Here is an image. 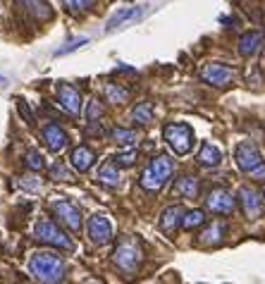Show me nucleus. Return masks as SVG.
Instances as JSON below:
<instances>
[{"instance_id": "obj_1", "label": "nucleus", "mask_w": 265, "mask_h": 284, "mask_svg": "<svg viewBox=\"0 0 265 284\" xmlns=\"http://www.w3.org/2000/svg\"><path fill=\"white\" fill-rule=\"evenodd\" d=\"M29 270L41 284H57L65 277V263L55 253H36V256H31Z\"/></svg>"}, {"instance_id": "obj_2", "label": "nucleus", "mask_w": 265, "mask_h": 284, "mask_svg": "<svg viewBox=\"0 0 265 284\" xmlns=\"http://www.w3.org/2000/svg\"><path fill=\"white\" fill-rule=\"evenodd\" d=\"M234 160H237V167L241 172H246L251 179L265 181V160L261 155V151L256 148V143L251 141L239 143L237 151H234Z\"/></svg>"}, {"instance_id": "obj_3", "label": "nucleus", "mask_w": 265, "mask_h": 284, "mask_svg": "<svg viewBox=\"0 0 265 284\" xmlns=\"http://www.w3.org/2000/svg\"><path fill=\"white\" fill-rule=\"evenodd\" d=\"M172 172H175V162L167 158V155H158V158L151 160V165L143 170L139 184H141L146 191H160V189L170 181Z\"/></svg>"}, {"instance_id": "obj_4", "label": "nucleus", "mask_w": 265, "mask_h": 284, "mask_svg": "<svg viewBox=\"0 0 265 284\" xmlns=\"http://www.w3.org/2000/svg\"><path fill=\"white\" fill-rule=\"evenodd\" d=\"M165 141L170 143V148L175 151L177 155H186L194 146V129L184 122H172L162 129Z\"/></svg>"}, {"instance_id": "obj_5", "label": "nucleus", "mask_w": 265, "mask_h": 284, "mask_svg": "<svg viewBox=\"0 0 265 284\" xmlns=\"http://www.w3.org/2000/svg\"><path fill=\"white\" fill-rule=\"evenodd\" d=\"M34 236L41 244H48V246H55V249H65V251L72 249L70 236L60 230L53 220H41V222H36Z\"/></svg>"}, {"instance_id": "obj_6", "label": "nucleus", "mask_w": 265, "mask_h": 284, "mask_svg": "<svg viewBox=\"0 0 265 284\" xmlns=\"http://www.w3.org/2000/svg\"><path fill=\"white\" fill-rule=\"evenodd\" d=\"M234 77H237L234 67L222 65V62H208V65L201 67V79H203L206 84L215 86V89H225V86H230L232 81H234Z\"/></svg>"}, {"instance_id": "obj_7", "label": "nucleus", "mask_w": 265, "mask_h": 284, "mask_svg": "<svg viewBox=\"0 0 265 284\" xmlns=\"http://www.w3.org/2000/svg\"><path fill=\"white\" fill-rule=\"evenodd\" d=\"M112 263L122 270L124 275H134L139 270V263H141V253L136 249V244L132 241H122L115 253H112Z\"/></svg>"}, {"instance_id": "obj_8", "label": "nucleus", "mask_w": 265, "mask_h": 284, "mask_svg": "<svg viewBox=\"0 0 265 284\" xmlns=\"http://www.w3.org/2000/svg\"><path fill=\"white\" fill-rule=\"evenodd\" d=\"M206 208L215 215H230L234 213L237 203H234V196L227 189H212L208 198H206Z\"/></svg>"}, {"instance_id": "obj_9", "label": "nucleus", "mask_w": 265, "mask_h": 284, "mask_svg": "<svg viewBox=\"0 0 265 284\" xmlns=\"http://www.w3.org/2000/svg\"><path fill=\"white\" fill-rule=\"evenodd\" d=\"M86 230H88L91 241L98 244V246H103V244H107V241L112 239V222L107 220L106 215H93V217L88 220Z\"/></svg>"}, {"instance_id": "obj_10", "label": "nucleus", "mask_w": 265, "mask_h": 284, "mask_svg": "<svg viewBox=\"0 0 265 284\" xmlns=\"http://www.w3.org/2000/svg\"><path fill=\"white\" fill-rule=\"evenodd\" d=\"M51 210H53V213L57 215V220L65 222L72 232L81 230V213L72 206L70 201H55V203H51Z\"/></svg>"}, {"instance_id": "obj_11", "label": "nucleus", "mask_w": 265, "mask_h": 284, "mask_svg": "<svg viewBox=\"0 0 265 284\" xmlns=\"http://www.w3.org/2000/svg\"><path fill=\"white\" fill-rule=\"evenodd\" d=\"M143 17V7H124L120 10L115 17L107 19L106 24V34H112V31H120L124 26H129V24H134V22H139Z\"/></svg>"}, {"instance_id": "obj_12", "label": "nucleus", "mask_w": 265, "mask_h": 284, "mask_svg": "<svg viewBox=\"0 0 265 284\" xmlns=\"http://www.w3.org/2000/svg\"><path fill=\"white\" fill-rule=\"evenodd\" d=\"M239 198H241V208H244V215H246L248 220H258V217L263 215L265 206H263V201H261V194H258V191H253V189H248V186H241Z\"/></svg>"}, {"instance_id": "obj_13", "label": "nucleus", "mask_w": 265, "mask_h": 284, "mask_svg": "<svg viewBox=\"0 0 265 284\" xmlns=\"http://www.w3.org/2000/svg\"><path fill=\"white\" fill-rule=\"evenodd\" d=\"M57 101H60V105L65 107L72 117H77V115L81 112L79 91L74 89V86H70V84H60V86H57Z\"/></svg>"}, {"instance_id": "obj_14", "label": "nucleus", "mask_w": 265, "mask_h": 284, "mask_svg": "<svg viewBox=\"0 0 265 284\" xmlns=\"http://www.w3.org/2000/svg\"><path fill=\"white\" fill-rule=\"evenodd\" d=\"M43 143L53 151V153H60L62 148H65V143H67V134H65V129L60 125H48L43 129Z\"/></svg>"}, {"instance_id": "obj_15", "label": "nucleus", "mask_w": 265, "mask_h": 284, "mask_svg": "<svg viewBox=\"0 0 265 284\" xmlns=\"http://www.w3.org/2000/svg\"><path fill=\"white\" fill-rule=\"evenodd\" d=\"M263 41H265V36L261 34V31H248V34H244L241 38H239V53H241V57L256 55L258 51H261Z\"/></svg>"}, {"instance_id": "obj_16", "label": "nucleus", "mask_w": 265, "mask_h": 284, "mask_svg": "<svg viewBox=\"0 0 265 284\" xmlns=\"http://www.w3.org/2000/svg\"><path fill=\"white\" fill-rule=\"evenodd\" d=\"M184 208L182 206H170L165 213H162V220H160V227L162 232H167V234H172L177 227H182V222H184Z\"/></svg>"}, {"instance_id": "obj_17", "label": "nucleus", "mask_w": 265, "mask_h": 284, "mask_svg": "<svg viewBox=\"0 0 265 284\" xmlns=\"http://www.w3.org/2000/svg\"><path fill=\"white\" fill-rule=\"evenodd\" d=\"M93 162H96V155H93V151H91L88 146H77V148L72 151V165H74L79 172H88V170L93 167Z\"/></svg>"}, {"instance_id": "obj_18", "label": "nucleus", "mask_w": 265, "mask_h": 284, "mask_svg": "<svg viewBox=\"0 0 265 284\" xmlns=\"http://www.w3.org/2000/svg\"><path fill=\"white\" fill-rule=\"evenodd\" d=\"M225 232H227V227H225L222 222H212V225H208V227L203 230L198 241H201L203 246H217V244L225 239Z\"/></svg>"}, {"instance_id": "obj_19", "label": "nucleus", "mask_w": 265, "mask_h": 284, "mask_svg": "<svg viewBox=\"0 0 265 284\" xmlns=\"http://www.w3.org/2000/svg\"><path fill=\"white\" fill-rule=\"evenodd\" d=\"M198 162L203 167H217L222 162V151L217 146H212V143H203L201 151H198Z\"/></svg>"}, {"instance_id": "obj_20", "label": "nucleus", "mask_w": 265, "mask_h": 284, "mask_svg": "<svg viewBox=\"0 0 265 284\" xmlns=\"http://www.w3.org/2000/svg\"><path fill=\"white\" fill-rule=\"evenodd\" d=\"M175 189H177V194L184 196V198H196L198 196V179L191 177V175H184V177L177 179Z\"/></svg>"}, {"instance_id": "obj_21", "label": "nucleus", "mask_w": 265, "mask_h": 284, "mask_svg": "<svg viewBox=\"0 0 265 284\" xmlns=\"http://www.w3.org/2000/svg\"><path fill=\"white\" fill-rule=\"evenodd\" d=\"M98 179H101V184H106V186H110V189L120 186V172H117V165H115V162H106V165L101 167V172H98Z\"/></svg>"}, {"instance_id": "obj_22", "label": "nucleus", "mask_w": 265, "mask_h": 284, "mask_svg": "<svg viewBox=\"0 0 265 284\" xmlns=\"http://www.w3.org/2000/svg\"><path fill=\"white\" fill-rule=\"evenodd\" d=\"M26 2V10L31 12V17L36 19H51L53 17V12H51V5L46 2V0H24Z\"/></svg>"}, {"instance_id": "obj_23", "label": "nucleus", "mask_w": 265, "mask_h": 284, "mask_svg": "<svg viewBox=\"0 0 265 284\" xmlns=\"http://www.w3.org/2000/svg\"><path fill=\"white\" fill-rule=\"evenodd\" d=\"M132 120H134V125H139V127L151 125V120H153V105H151V103L136 105L132 110Z\"/></svg>"}, {"instance_id": "obj_24", "label": "nucleus", "mask_w": 265, "mask_h": 284, "mask_svg": "<svg viewBox=\"0 0 265 284\" xmlns=\"http://www.w3.org/2000/svg\"><path fill=\"white\" fill-rule=\"evenodd\" d=\"M110 134H112V141H117L120 146H134V143H136V139H139V136H136V131L124 129V127H115Z\"/></svg>"}, {"instance_id": "obj_25", "label": "nucleus", "mask_w": 265, "mask_h": 284, "mask_svg": "<svg viewBox=\"0 0 265 284\" xmlns=\"http://www.w3.org/2000/svg\"><path fill=\"white\" fill-rule=\"evenodd\" d=\"M106 98L110 101V103H115V105H120V103H124L127 98H129V91L122 89V86H117V84H106Z\"/></svg>"}, {"instance_id": "obj_26", "label": "nucleus", "mask_w": 265, "mask_h": 284, "mask_svg": "<svg viewBox=\"0 0 265 284\" xmlns=\"http://www.w3.org/2000/svg\"><path fill=\"white\" fill-rule=\"evenodd\" d=\"M62 5L72 15H81V12H86V10H91L96 5V0H62Z\"/></svg>"}, {"instance_id": "obj_27", "label": "nucleus", "mask_w": 265, "mask_h": 284, "mask_svg": "<svg viewBox=\"0 0 265 284\" xmlns=\"http://www.w3.org/2000/svg\"><path fill=\"white\" fill-rule=\"evenodd\" d=\"M203 222H206V215H203V210H191V213L184 215L182 227H184V230H194V227L203 225Z\"/></svg>"}, {"instance_id": "obj_28", "label": "nucleus", "mask_w": 265, "mask_h": 284, "mask_svg": "<svg viewBox=\"0 0 265 284\" xmlns=\"http://www.w3.org/2000/svg\"><path fill=\"white\" fill-rule=\"evenodd\" d=\"M24 162H26V167H29V170H34V172H41V170L46 167V162H43V158H41V153H36V151L26 153Z\"/></svg>"}, {"instance_id": "obj_29", "label": "nucleus", "mask_w": 265, "mask_h": 284, "mask_svg": "<svg viewBox=\"0 0 265 284\" xmlns=\"http://www.w3.org/2000/svg\"><path fill=\"white\" fill-rule=\"evenodd\" d=\"M103 112H106V107L101 105L98 101H91V103H88V110H86V120L88 122H98V120L103 117Z\"/></svg>"}, {"instance_id": "obj_30", "label": "nucleus", "mask_w": 265, "mask_h": 284, "mask_svg": "<svg viewBox=\"0 0 265 284\" xmlns=\"http://www.w3.org/2000/svg\"><path fill=\"white\" fill-rule=\"evenodd\" d=\"M117 167H132L134 162H136V153L134 151H127V153H120V155H115V160H112Z\"/></svg>"}, {"instance_id": "obj_31", "label": "nucleus", "mask_w": 265, "mask_h": 284, "mask_svg": "<svg viewBox=\"0 0 265 284\" xmlns=\"http://www.w3.org/2000/svg\"><path fill=\"white\" fill-rule=\"evenodd\" d=\"M51 177L57 179V181H67V179H72V172L65 165H53L51 167Z\"/></svg>"}, {"instance_id": "obj_32", "label": "nucleus", "mask_w": 265, "mask_h": 284, "mask_svg": "<svg viewBox=\"0 0 265 284\" xmlns=\"http://www.w3.org/2000/svg\"><path fill=\"white\" fill-rule=\"evenodd\" d=\"M88 43V38H77V41H72V43H67V46H62L60 51H57V55H67V53H74L77 48H84Z\"/></svg>"}, {"instance_id": "obj_33", "label": "nucleus", "mask_w": 265, "mask_h": 284, "mask_svg": "<svg viewBox=\"0 0 265 284\" xmlns=\"http://www.w3.org/2000/svg\"><path fill=\"white\" fill-rule=\"evenodd\" d=\"M19 186H22V189H24V191H38V186H41V181H38V179L36 177H22L19 179Z\"/></svg>"}, {"instance_id": "obj_34", "label": "nucleus", "mask_w": 265, "mask_h": 284, "mask_svg": "<svg viewBox=\"0 0 265 284\" xmlns=\"http://www.w3.org/2000/svg\"><path fill=\"white\" fill-rule=\"evenodd\" d=\"M19 112L24 115V120H26V122H34V112L26 107V103H24V101H19Z\"/></svg>"}, {"instance_id": "obj_35", "label": "nucleus", "mask_w": 265, "mask_h": 284, "mask_svg": "<svg viewBox=\"0 0 265 284\" xmlns=\"http://www.w3.org/2000/svg\"><path fill=\"white\" fill-rule=\"evenodd\" d=\"M0 81H2V77H0Z\"/></svg>"}]
</instances>
